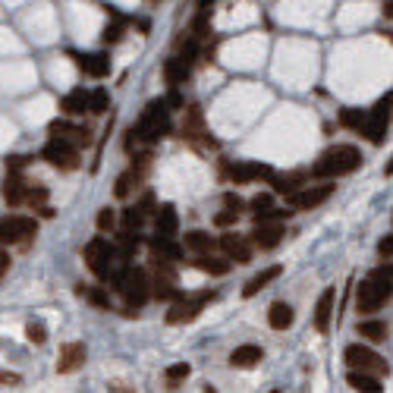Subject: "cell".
<instances>
[{"label":"cell","instance_id":"cell-1","mask_svg":"<svg viewBox=\"0 0 393 393\" xmlns=\"http://www.w3.org/2000/svg\"><path fill=\"white\" fill-rule=\"evenodd\" d=\"M362 167V154L352 145H337L318 158V164L311 167V176H347Z\"/></svg>","mask_w":393,"mask_h":393},{"label":"cell","instance_id":"cell-2","mask_svg":"<svg viewBox=\"0 0 393 393\" xmlns=\"http://www.w3.org/2000/svg\"><path fill=\"white\" fill-rule=\"evenodd\" d=\"M135 135L142 142H158L170 132V111H167V101H151V104L142 111L139 126H132Z\"/></svg>","mask_w":393,"mask_h":393},{"label":"cell","instance_id":"cell-3","mask_svg":"<svg viewBox=\"0 0 393 393\" xmlns=\"http://www.w3.org/2000/svg\"><path fill=\"white\" fill-rule=\"evenodd\" d=\"M120 293H123L130 308H142L151 299V280H148V274L142 268H126L123 280H120Z\"/></svg>","mask_w":393,"mask_h":393},{"label":"cell","instance_id":"cell-4","mask_svg":"<svg viewBox=\"0 0 393 393\" xmlns=\"http://www.w3.org/2000/svg\"><path fill=\"white\" fill-rule=\"evenodd\" d=\"M35 233H38L35 218H25V214H6V218H0V246L29 242Z\"/></svg>","mask_w":393,"mask_h":393},{"label":"cell","instance_id":"cell-5","mask_svg":"<svg viewBox=\"0 0 393 393\" xmlns=\"http://www.w3.org/2000/svg\"><path fill=\"white\" fill-rule=\"evenodd\" d=\"M42 158L54 167V170H63V173L79 170V148L73 145V142H66V139H51L44 145Z\"/></svg>","mask_w":393,"mask_h":393},{"label":"cell","instance_id":"cell-6","mask_svg":"<svg viewBox=\"0 0 393 393\" xmlns=\"http://www.w3.org/2000/svg\"><path fill=\"white\" fill-rule=\"evenodd\" d=\"M214 299H218V293L205 289V293H195V296H189V299L173 302L170 311H167V324H189V321H195V318L201 315V308H205L208 302H214Z\"/></svg>","mask_w":393,"mask_h":393},{"label":"cell","instance_id":"cell-7","mask_svg":"<svg viewBox=\"0 0 393 393\" xmlns=\"http://www.w3.org/2000/svg\"><path fill=\"white\" fill-rule=\"evenodd\" d=\"M85 264L92 268V274L98 277V280H104L107 277V270H111V261H113V255H117V249L111 246V242L104 239V236H94L92 242L85 246Z\"/></svg>","mask_w":393,"mask_h":393},{"label":"cell","instance_id":"cell-8","mask_svg":"<svg viewBox=\"0 0 393 393\" xmlns=\"http://www.w3.org/2000/svg\"><path fill=\"white\" fill-rule=\"evenodd\" d=\"M343 362H347L349 368H356V371H378V375H387L390 371L387 362H384L375 349L362 347V343H352V347L343 349Z\"/></svg>","mask_w":393,"mask_h":393},{"label":"cell","instance_id":"cell-9","mask_svg":"<svg viewBox=\"0 0 393 393\" xmlns=\"http://www.w3.org/2000/svg\"><path fill=\"white\" fill-rule=\"evenodd\" d=\"M330 195H334V186H330V182H321V186L293 189V192L287 195V201L293 211H315V208H321Z\"/></svg>","mask_w":393,"mask_h":393},{"label":"cell","instance_id":"cell-10","mask_svg":"<svg viewBox=\"0 0 393 393\" xmlns=\"http://www.w3.org/2000/svg\"><path fill=\"white\" fill-rule=\"evenodd\" d=\"M390 296L384 293L381 287H378L375 280H362L358 283V296H356V306H358V311H362V315H371V311H381L384 308V302H387Z\"/></svg>","mask_w":393,"mask_h":393},{"label":"cell","instance_id":"cell-11","mask_svg":"<svg viewBox=\"0 0 393 393\" xmlns=\"http://www.w3.org/2000/svg\"><path fill=\"white\" fill-rule=\"evenodd\" d=\"M230 180L236 182V186H246V182H255V180H270V167L261 164V161H239V164L230 167Z\"/></svg>","mask_w":393,"mask_h":393},{"label":"cell","instance_id":"cell-12","mask_svg":"<svg viewBox=\"0 0 393 393\" xmlns=\"http://www.w3.org/2000/svg\"><path fill=\"white\" fill-rule=\"evenodd\" d=\"M47 132H51V139H66L73 142L76 148L82 145H92V132L82 130V126H73L66 123V120H51V126H47Z\"/></svg>","mask_w":393,"mask_h":393},{"label":"cell","instance_id":"cell-13","mask_svg":"<svg viewBox=\"0 0 393 393\" xmlns=\"http://www.w3.org/2000/svg\"><path fill=\"white\" fill-rule=\"evenodd\" d=\"M220 249L227 252V258L236 261V264H249V261H252V242H249L246 236H239V233L220 236Z\"/></svg>","mask_w":393,"mask_h":393},{"label":"cell","instance_id":"cell-14","mask_svg":"<svg viewBox=\"0 0 393 393\" xmlns=\"http://www.w3.org/2000/svg\"><path fill=\"white\" fill-rule=\"evenodd\" d=\"M85 362V343L82 340H73L66 347H60V356H57V371L60 375H70V371L82 368Z\"/></svg>","mask_w":393,"mask_h":393},{"label":"cell","instance_id":"cell-15","mask_svg":"<svg viewBox=\"0 0 393 393\" xmlns=\"http://www.w3.org/2000/svg\"><path fill=\"white\" fill-rule=\"evenodd\" d=\"M283 239V227L280 223H255L252 230V246L261 249V252H268V249H277Z\"/></svg>","mask_w":393,"mask_h":393},{"label":"cell","instance_id":"cell-16","mask_svg":"<svg viewBox=\"0 0 393 393\" xmlns=\"http://www.w3.org/2000/svg\"><path fill=\"white\" fill-rule=\"evenodd\" d=\"M334 299H337V289L328 287L321 296H318V306H315V330L318 334H328L330 330V318H334Z\"/></svg>","mask_w":393,"mask_h":393},{"label":"cell","instance_id":"cell-17","mask_svg":"<svg viewBox=\"0 0 393 393\" xmlns=\"http://www.w3.org/2000/svg\"><path fill=\"white\" fill-rule=\"evenodd\" d=\"M76 66L92 79H104L107 73H111V60H107V54H82V57H76Z\"/></svg>","mask_w":393,"mask_h":393},{"label":"cell","instance_id":"cell-18","mask_svg":"<svg viewBox=\"0 0 393 393\" xmlns=\"http://www.w3.org/2000/svg\"><path fill=\"white\" fill-rule=\"evenodd\" d=\"M25 189H29V182H25L23 173H6L4 180V199L10 208H19L25 201Z\"/></svg>","mask_w":393,"mask_h":393},{"label":"cell","instance_id":"cell-19","mask_svg":"<svg viewBox=\"0 0 393 393\" xmlns=\"http://www.w3.org/2000/svg\"><path fill=\"white\" fill-rule=\"evenodd\" d=\"M264 358V352H261V347H236L233 352H230V365L233 368H252V365H258Z\"/></svg>","mask_w":393,"mask_h":393},{"label":"cell","instance_id":"cell-20","mask_svg":"<svg viewBox=\"0 0 393 393\" xmlns=\"http://www.w3.org/2000/svg\"><path fill=\"white\" fill-rule=\"evenodd\" d=\"M277 277H280V264H274V268H264L261 274H255L252 280L246 283V287H242V296H246V299H252V296H258L264 287H268V283H274Z\"/></svg>","mask_w":393,"mask_h":393},{"label":"cell","instance_id":"cell-21","mask_svg":"<svg viewBox=\"0 0 393 393\" xmlns=\"http://www.w3.org/2000/svg\"><path fill=\"white\" fill-rule=\"evenodd\" d=\"M347 381H349V387L352 390H358V393H381V381H378V375H368V371H356V368H349V375H347Z\"/></svg>","mask_w":393,"mask_h":393},{"label":"cell","instance_id":"cell-22","mask_svg":"<svg viewBox=\"0 0 393 393\" xmlns=\"http://www.w3.org/2000/svg\"><path fill=\"white\" fill-rule=\"evenodd\" d=\"M151 255H158V258H167V261H180L182 258V249L173 242V236L158 233L151 239Z\"/></svg>","mask_w":393,"mask_h":393},{"label":"cell","instance_id":"cell-23","mask_svg":"<svg viewBox=\"0 0 393 393\" xmlns=\"http://www.w3.org/2000/svg\"><path fill=\"white\" fill-rule=\"evenodd\" d=\"M306 173H270V186H274L277 195H289L293 189L306 186Z\"/></svg>","mask_w":393,"mask_h":393},{"label":"cell","instance_id":"cell-24","mask_svg":"<svg viewBox=\"0 0 393 393\" xmlns=\"http://www.w3.org/2000/svg\"><path fill=\"white\" fill-rule=\"evenodd\" d=\"M293 321H296V315H293V308H289L287 302H274V306L268 308V324H270L274 330L293 328Z\"/></svg>","mask_w":393,"mask_h":393},{"label":"cell","instance_id":"cell-25","mask_svg":"<svg viewBox=\"0 0 393 393\" xmlns=\"http://www.w3.org/2000/svg\"><path fill=\"white\" fill-rule=\"evenodd\" d=\"M60 111L70 113V117H79V113L88 111V92L85 88H73L63 101H60Z\"/></svg>","mask_w":393,"mask_h":393},{"label":"cell","instance_id":"cell-26","mask_svg":"<svg viewBox=\"0 0 393 393\" xmlns=\"http://www.w3.org/2000/svg\"><path fill=\"white\" fill-rule=\"evenodd\" d=\"M199 270H205V274H211V277H223V274H230V268H233V261H227V258H214V255H199V258L192 261Z\"/></svg>","mask_w":393,"mask_h":393},{"label":"cell","instance_id":"cell-27","mask_svg":"<svg viewBox=\"0 0 393 393\" xmlns=\"http://www.w3.org/2000/svg\"><path fill=\"white\" fill-rule=\"evenodd\" d=\"M154 227H158V233L173 236V233H176V227H180L176 208H173V205H161V208H158V214H154Z\"/></svg>","mask_w":393,"mask_h":393},{"label":"cell","instance_id":"cell-28","mask_svg":"<svg viewBox=\"0 0 393 393\" xmlns=\"http://www.w3.org/2000/svg\"><path fill=\"white\" fill-rule=\"evenodd\" d=\"M189 79V63H182L180 57H170V60H164V82L167 85H182Z\"/></svg>","mask_w":393,"mask_h":393},{"label":"cell","instance_id":"cell-29","mask_svg":"<svg viewBox=\"0 0 393 393\" xmlns=\"http://www.w3.org/2000/svg\"><path fill=\"white\" fill-rule=\"evenodd\" d=\"M151 296L158 302H170V299H176L180 296V289H176V280L173 277H164L161 274L158 280H151Z\"/></svg>","mask_w":393,"mask_h":393},{"label":"cell","instance_id":"cell-30","mask_svg":"<svg viewBox=\"0 0 393 393\" xmlns=\"http://www.w3.org/2000/svg\"><path fill=\"white\" fill-rule=\"evenodd\" d=\"M142 182V170H135V167H130V170L126 173H120L117 176V186H113V195H117V199H130V192L135 186H139Z\"/></svg>","mask_w":393,"mask_h":393},{"label":"cell","instance_id":"cell-31","mask_svg":"<svg viewBox=\"0 0 393 393\" xmlns=\"http://www.w3.org/2000/svg\"><path fill=\"white\" fill-rule=\"evenodd\" d=\"M186 249L195 255H205L214 249V239L205 233V230H192V233H186Z\"/></svg>","mask_w":393,"mask_h":393},{"label":"cell","instance_id":"cell-32","mask_svg":"<svg viewBox=\"0 0 393 393\" xmlns=\"http://www.w3.org/2000/svg\"><path fill=\"white\" fill-rule=\"evenodd\" d=\"M358 337H365V340H371V343H381V340H387V324L384 321H358Z\"/></svg>","mask_w":393,"mask_h":393},{"label":"cell","instance_id":"cell-33","mask_svg":"<svg viewBox=\"0 0 393 393\" xmlns=\"http://www.w3.org/2000/svg\"><path fill=\"white\" fill-rule=\"evenodd\" d=\"M182 135H186V139H199L201 135V107L199 104H192L186 111V123H182Z\"/></svg>","mask_w":393,"mask_h":393},{"label":"cell","instance_id":"cell-34","mask_svg":"<svg viewBox=\"0 0 393 393\" xmlns=\"http://www.w3.org/2000/svg\"><path fill=\"white\" fill-rule=\"evenodd\" d=\"M145 220H148V208L145 205H132V208H126L123 211V227L126 230H139Z\"/></svg>","mask_w":393,"mask_h":393},{"label":"cell","instance_id":"cell-35","mask_svg":"<svg viewBox=\"0 0 393 393\" xmlns=\"http://www.w3.org/2000/svg\"><path fill=\"white\" fill-rule=\"evenodd\" d=\"M211 13H214V0H205V4L199 6V16H195V23H192L195 38H201L208 32V19H211Z\"/></svg>","mask_w":393,"mask_h":393},{"label":"cell","instance_id":"cell-36","mask_svg":"<svg viewBox=\"0 0 393 393\" xmlns=\"http://www.w3.org/2000/svg\"><path fill=\"white\" fill-rule=\"evenodd\" d=\"M365 117H368V113H365V111H356V107H347V111H343L340 113V126H343V130H362V126H365Z\"/></svg>","mask_w":393,"mask_h":393},{"label":"cell","instance_id":"cell-37","mask_svg":"<svg viewBox=\"0 0 393 393\" xmlns=\"http://www.w3.org/2000/svg\"><path fill=\"white\" fill-rule=\"evenodd\" d=\"M123 35H126V23H117V19H113L111 25H104L101 42H104V44H120V42H123Z\"/></svg>","mask_w":393,"mask_h":393},{"label":"cell","instance_id":"cell-38","mask_svg":"<svg viewBox=\"0 0 393 393\" xmlns=\"http://www.w3.org/2000/svg\"><path fill=\"white\" fill-rule=\"evenodd\" d=\"M358 132H365L371 142H375V145H381L384 135H387V123H378V120H368V117H365V126H362Z\"/></svg>","mask_w":393,"mask_h":393},{"label":"cell","instance_id":"cell-39","mask_svg":"<svg viewBox=\"0 0 393 393\" xmlns=\"http://www.w3.org/2000/svg\"><path fill=\"white\" fill-rule=\"evenodd\" d=\"M107 107H111V98H107L104 88H98V92L88 94V111L92 113H107Z\"/></svg>","mask_w":393,"mask_h":393},{"label":"cell","instance_id":"cell-40","mask_svg":"<svg viewBox=\"0 0 393 393\" xmlns=\"http://www.w3.org/2000/svg\"><path fill=\"white\" fill-rule=\"evenodd\" d=\"M293 211H287V208H264V211L255 214V223H280L283 218H289Z\"/></svg>","mask_w":393,"mask_h":393},{"label":"cell","instance_id":"cell-41","mask_svg":"<svg viewBox=\"0 0 393 393\" xmlns=\"http://www.w3.org/2000/svg\"><path fill=\"white\" fill-rule=\"evenodd\" d=\"M390 101H393V98H390V92H387V94H384V98L375 104V111H371L368 120H378V123H390Z\"/></svg>","mask_w":393,"mask_h":393},{"label":"cell","instance_id":"cell-42","mask_svg":"<svg viewBox=\"0 0 393 393\" xmlns=\"http://www.w3.org/2000/svg\"><path fill=\"white\" fill-rule=\"evenodd\" d=\"M368 277H371V280L378 283V287L384 289V293L390 296V264H381V268H375V270H371Z\"/></svg>","mask_w":393,"mask_h":393},{"label":"cell","instance_id":"cell-43","mask_svg":"<svg viewBox=\"0 0 393 393\" xmlns=\"http://www.w3.org/2000/svg\"><path fill=\"white\" fill-rule=\"evenodd\" d=\"M47 186H35V189H25V201H29L32 208H42V205H47Z\"/></svg>","mask_w":393,"mask_h":393},{"label":"cell","instance_id":"cell-44","mask_svg":"<svg viewBox=\"0 0 393 393\" xmlns=\"http://www.w3.org/2000/svg\"><path fill=\"white\" fill-rule=\"evenodd\" d=\"M25 337H29V343H38V347H42V343L47 340V330H44V324H38V321H29V324H25Z\"/></svg>","mask_w":393,"mask_h":393},{"label":"cell","instance_id":"cell-45","mask_svg":"<svg viewBox=\"0 0 393 393\" xmlns=\"http://www.w3.org/2000/svg\"><path fill=\"white\" fill-rule=\"evenodd\" d=\"M189 365L186 362H180V365H170V368H167V384H170V390L176 387V381H182V378H189Z\"/></svg>","mask_w":393,"mask_h":393},{"label":"cell","instance_id":"cell-46","mask_svg":"<svg viewBox=\"0 0 393 393\" xmlns=\"http://www.w3.org/2000/svg\"><path fill=\"white\" fill-rule=\"evenodd\" d=\"M195 57H199V38H189V42H182V47H180V60L182 63H192Z\"/></svg>","mask_w":393,"mask_h":393},{"label":"cell","instance_id":"cell-47","mask_svg":"<svg viewBox=\"0 0 393 393\" xmlns=\"http://www.w3.org/2000/svg\"><path fill=\"white\" fill-rule=\"evenodd\" d=\"M113 223H117V214H113L111 208H101V211H98V230H101V233H111Z\"/></svg>","mask_w":393,"mask_h":393},{"label":"cell","instance_id":"cell-48","mask_svg":"<svg viewBox=\"0 0 393 393\" xmlns=\"http://www.w3.org/2000/svg\"><path fill=\"white\" fill-rule=\"evenodd\" d=\"M85 299L92 302V306H98V308H111V299H107V293L104 289H85Z\"/></svg>","mask_w":393,"mask_h":393},{"label":"cell","instance_id":"cell-49","mask_svg":"<svg viewBox=\"0 0 393 393\" xmlns=\"http://www.w3.org/2000/svg\"><path fill=\"white\" fill-rule=\"evenodd\" d=\"M239 220V211H220V214H214V227H233V223Z\"/></svg>","mask_w":393,"mask_h":393},{"label":"cell","instance_id":"cell-50","mask_svg":"<svg viewBox=\"0 0 393 393\" xmlns=\"http://www.w3.org/2000/svg\"><path fill=\"white\" fill-rule=\"evenodd\" d=\"M25 164H29V158H23V154H13V158H6V173H19Z\"/></svg>","mask_w":393,"mask_h":393},{"label":"cell","instance_id":"cell-51","mask_svg":"<svg viewBox=\"0 0 393 393\" xmlns=\"http://www.w3.org/2000/svg\"><path fill=\"white\" fill-rule=\"evenodd\" d=\"M223 208H230V211H242V208H246V201H242L236 192H227V195H223Z\"/></svg>","mask_w":393,"mask_h":393},{"label":"cell","instance_id":"cell-52","mask_svg":"<svg viewBox=\"0 0 393 393\" xmlns=\"http://www.w3.org/2000/svg\"><path fill=\"white\" fill-rule=\"evenodd\" d=\"M378 255H381V261H390V255H393V236H384V239L378 242Z\"/></svg>","mask_w":393,"mask_h":393},{"label":"cell","instance_id":"cell-53","mask_svg":"<svg viewBox=\"0 0 393 393\" xmlns=\"http://www.w3.org/2000/svg\"><path fill=\"white\" fill-rule=\"evenodd\" d=\"M270 205H274V199H270V195H255V199L249 201V208H252L255 214L264 211V208H270Z\"/></svg>","mask_w":393,"mask_h":393},{"label":"cell","instance_id":"cell-54","mask_svg":"<svg viewBox=\"0 0 393 393\" xmlns=\"http://www.w3.org/2000/svg\"><path fill=\"white\" fill-rule=\"evenodd\" d=\"M0 381L4 384H19V375H13V371H0Z\"/></svg>","mask_w":393,"mask_h":393},{"label":"cell","instance_id":"cell-55","mask_svg":"<svg viewBox=\"0 0 393 393\" xmlns=\"http://www.w3.org/2000/svg\"><path fill=\"white\" fill-rule=\"evenodd\" d=\"M6 268H10V255H6V252H4V249H0V274H4V270H6Z\"/></svg>","mask_w":393,"mask_h":393},{"label":"cell","instance_id":"cell-56","mask_svg":"<svg viewBox=\"0 0 393 393\" xmlns=\"http://www.w3.org/2000/svg\"><path fill=\"white\" fill-rule=\"evenodd\" d=\"M381 13H384V16H393V0H384V6H381Z\"/></svg>","mask_w":393,"mask_h":393}]
</instances>
